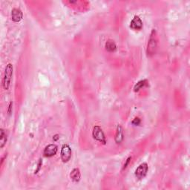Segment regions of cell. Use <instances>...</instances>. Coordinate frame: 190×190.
I'll return each mask as SVG.
<instances>
[{
  "label": "cell",
  "mask_w": 190,
  "mask_h": 190,
  "mask_svg": "<svg viewBox=\"0 0 190 190\" xmlns=\"http://www.w3.org/2000/svg\"><path fill=\"white\" fill-rule=\"evenodd\" d=\"M14 68L13 65L11 63H8L5 67V74L3 77V87L5 90H8L11 83L12 77H13Z\"/></svg>",
  "instance_id": "1"
},
{
  "label": "cell",
  "mask_w": 190,
  "mask_h": 190,
  "mask_svg": "<svg viewBox=\"0 0 190 190\" xmlns=\"http://www.w3.org/2000/svg\"><path fill=\"white\" fill-rule=\"evenodd\" d=\"M80 177H81V175H80V169L77 168L74 169L70 173V177L74 182H79L80 181Z\"/></svg>",
  "instance_id": "10"
},
{
  "label": "cell",
  "mask_w": 190,
  "mask_h": 190,
  "mask_svg": "<svg viewBox=\"0 0 190 190\" xmlns=\"http://www.w3.org/2000/svg\"><path fill=\"white\" fill-rule=\"evenodd\" d=\"M130 28L133 30H141L142 28V22L138 16H135L130 22Z\"/></svg>",
  "instance_id": "7"
},
{
  "label": "cell",
  "mask_w": 190,
  "mask_h": 190,
  "mask_svg": "<svg viewBox=\"0 0 190 190\" xmlns=\"http://www.w3.org/2000/svg\"><path fill=\"white\" fill-rule=\"evenodd\" d=\"M23 17V14L22 11L19 8H14L11 11V19L12 20L16 22L21 21Z\"/></svg>",
  "instance_id": "8"
},
{
  "label": "cell",
  "mask_w": 190,
  "mask_h": 190,
  "mask_svg": "<svg viewBox=\"0 0 190 190\" xmlns=\"http://www.w3.org/2000/svg\"><path fill=\"white\" fill-rule=\"evenodd\" d=\"M12 106H13V103L11 102L10 103L9 106H8V113L9 115L12 113Z\"/></svg>",
  "instance_id": "17"
},
{
  "label": "cell",
  "mask_w": 190,
  "mask_h": 190,
  "mask_svg": "<svg viewBox=\"0 0 190 190\" xmlns=\"http://www.w3.org/2000/svg\"><path fill=\"white\" fill-rule=\"evenodd\" d=\"M131 123L135 126H139L140 124V119L138 118V117H136V118L132 120Z\"/></svg>",
  "instance_id": "14"
},
{
  "label": "cell",
  "mask_w": 190,
  "mask_h": 190,
  "mask_svg": "<svg viewBox=\"0 0 190 190\" xmlns=\"http://www.w3.org/2000/svg\"><path fill=\"white\" fill-rule=\"evenodd\" d=\"M123 139H124V135H123V128H122L120 125H118L117 127L116 135H115V142H116L117 144L121 143Z\"/></svg>",
  "instance_id": "9"
},
{
  "label": "cell",
  "mask_w": 190,
  "mask_h": 190,
  "mask_svg": "<svg viewBox=\"0 0 190 190\" xmlns=\"http://www.w3.org/2000/svg\"><path fill=\"white\" fill-rule=\"evenodd\" d=\"M57 150H58V148H57V146L55 144H49V145H48L45 148L43 154H44L45 157H47V158H51V157L54 156L57 154Z\"/></svg>",
  "instance_id": "6"
},
{
  "label": "cell",
  "mask_w": 190,
  "mask_h": 190,
  "mask_svg": "<svg viewBox=\"0 0 190 190\" xmlns=\"http://www.w3.org/2000/svg\"><path fill=\"white\" fill-rule=\"evenodd\" d=\"M71 148L68 144H63L61 148L60 157L63 163H67L71 158Z\"/></svg>",
  "instance_id": "4"
},
{
  "label": "cell",
  "mask_w": 190,
  "mask_h": 190,
  "mask_svg": "<svg viewBox=\"0 0 190 190\" xmlns=\"http://www.w3.org/2000/svg\"><path fill=\"white\" fill-rule=\"evenodd\" d=\"M59 138V135H54L53 136V140H54V141H57V140H58Z\"/></svg>",
  "instance_id": "18"
},
{
  "label": "cell",
  "mask_w": 190,
  "mask_h": 190,
  "mask_svg": "<svg viewBox=\"0 0 190 190\" xmlns=\"http://www.w3.org/2000/svg\"><path fill=\"white\" fill-rule=\"evenodd\" d=\"M42 160H40V161H39V163H38V167H37V169L36 171H35V172H34V174H37V173H38V172L39 171H40V167H41V166H42Z\"/></svg>",
  "instance_id": "16"
},
{
  "label": "cell",
  "mask_w": 190,
  "mask_h": 190,
  "mask_svg": "<svg viewBox=\"0 0 190 190\" xmlns=\"http://www.w3.org/2000/svg\"><path fill=\"white\" fill-rule=\"evenodd\" d=\"M92 136L94 137V139L98 140V141L102 142L104 145L106 144V136H105L104 132H103V129L100 126H96L93 128Z\"/></svg>",
  "instance_id": "3"
},
{
  "label": "cell",
  "mask_w": 190,
  "mask_h": 190,
  "mask_svg": "<svg viewBox=\"0 0 190 190\" xmlns=\"http://www.w3.org/2000/svg\"><path fill=\"white\" fill-rule=\"evenodd\" d=\"M157 48H158V40L156 38V32L155 31L153 30L150 35L147 45L146 52H147L148 56L154 55L157 51Z\"/></svg>",
  "instance_id": "2"
},
{
  "label": "cell",
  "mask_w": 190,
  "mask_h": 190,
  "mask_svg": "<svg viewBox=\"0 0 190 190\" xmlns=\"http://www.w3.org/2000/svg\"><path fill=\"white\" fill-rule=\"evenodd\" d=\"M148 170V164H146V163H142V164H140V166L136 169L135 172L136 177L139 180L144 178V177L146 176V175H147Z\"/></svg>",
  "instance_id": "5"
},
{
  "label": "cell",
  "mask_w": 190,
  "mask_h": 190,
  "mask_svg": "<svg viewBox=\"0 0 190 190\" xmlns=\"http://www.w3.org/2000/svg\"><path fill=\"white\" fill-rule=\"evenodd\" d=\"M106 51L109 52H114L117 49V45L115 42L112 40H108L106 41V45H105Z\"/></svg>",
  "instance_id": "11"
},
{
  "label": "cell",
  "mask_w": 190,
  "mask_h": 190,
  "mask_svg": "<svg viewBox=\"0 0 190 190\" xmlns=\"http://www.w3.org/2000/svg\"><path fill=\"white\" fill-rule=\"evenodd\" d=\"M131 157H129V158H127V160H126V163L124 164V165H123V169H126V168H127L128 165L129 164V163H130V161H131Z\"/></svg>",
  "instance_id": "15"
},
{
  "label": "cell",
  "mask_w": 190,
  "mask_h": 190,
  "mask_svg": "<svg viewBox=\"0 0 190 190\" xmlns=\"http://www.w3.org/2000/svg\"><path fill=\"white\" fill-rule=\"evenodd\" d=\"M146 85H147V80H140V81L138 82L135 86V87H134V91H135V92H139L142 88H143L144 86H146Z\"/></svg>",
  "instance_id": "12"
},
{
  "label": "cell",
  "mask_w": 190,
  "mask_h": 190,
  "mask_svg": "<svg viewBox=\"0 0 190 190\" xmlns=\"http://www.w3.org/2000/svg\"><path fill=\"white\" fill-rule=\"evenodd\" d=\"M6 141H7V137L3 129H1L0 130V147L3 148V146L5 145Z\"/></svg>",
  "instance_id": "13"
}]
</instances>
